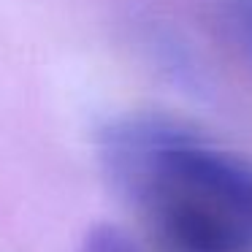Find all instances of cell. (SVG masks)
Returning a JSON list of instances; mask_svg holds the SVG:
<instances>
[{
	"label": "cell",
	"mask_w": 252,
	"mask_h": 252,
	"mask_svg": "<svg viewBox=\"0 0 252 252\" xmlns=\"http://www.w3.org/2000/svg\"><path fill=\"white\" fill-rule=\"evenodd\" d=\"M103 165L158 252H252V163L160 117L103 133Z\"/></svg>",
	"instance_id": "obj_1"
},
{
	"label": "cell",
	"mask_w": 252,
	"mask_h": 252,
	"mask_svg": "<svg viewBox=\"0 0 252 252\" xmlns=\"http://www.w3.org/2000/svg\"><path fill=\"white\" fill-rule=\"evenodd\" d=\"M212 8L220 33L252 68V0H212Z\"/></svg>",
	"instance_id": "obj_2"
},
{
	"label": "cell",
	"mask_w": 252,
	"mask_h": 252,
	"mask_svg": "<svg viewBox=\"0 0 252 252\" xmlns=\"http://www.w3.org/2000/svg\"><path fill=\"white\" fill-rule=\"evenodd\" d=\"M82 252H141V250L125 230L114 228V225H95L84 236Z\"/></svg>",
	"instance_id": "obj_3"
}]
</instances>
